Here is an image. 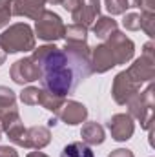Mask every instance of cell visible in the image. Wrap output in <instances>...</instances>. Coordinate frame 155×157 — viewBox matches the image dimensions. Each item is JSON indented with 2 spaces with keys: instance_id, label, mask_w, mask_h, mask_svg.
I'll use <instances>...</instances> for the list:
<instances>
[{
  "instance_id": "d6a6232c",
  "label": "cell",
  "mask_w": 155,
  "mask_h": 157,
  "mask_svg": "<svg viewBox=\"0 0 155 157\" xmlns=\"http://www.w3.org/2000/svg\"><path fill=\"white\" fill-rule=\"evenodd\" d=\"M128 2V7L131 9V7H141V2L142 0H126Z\"/></svg>"
},
{
  "instance_id": "52a82bcc",
  "label": "cell",
  "mask_w": 155,
  "mask_h": 157,
  "mask_svg": "<svg viewBox=\"0 0 155 157\" xmlns=\"http://www.w3.org/2000/svg\"><path fill=\"white\" fill-rule=\"evenodd\" d=\"M106 42V46L110 48V51H112V55H113V59H115V64H126L128 60H131L133 59V53H135V44H133V40L128 39L122 31H113L108 39L104 40Z\"/></svg>"
},
{
  "instance_id": "ba28073f",
  "label": "cell",
  "mask_w": 155,
  "mask_h": 157,
  "mask_svg": "<svg viewBox=\"0 0 155 157\" xmlns=\"http://www.w3.org/2000/svg\"><path fill=\"white\" fill-rule=\"evenodd\" d=\"M139 91H141V86L135 84L130 78V75L126 73V70L115 75L113 86H112V97H113V101H115L117 104H120V106L128 104Z\"/></svg>"
},
{
  "instance_id": "e0dca14e",
  "label": "cell",
  "mask_w": 155,
  "mask_h": 157,
  "mask_svg": "<svg viewBox=\"0 0 155 157\" xmlns=\"http://www.w3.org/2000/svg\"><path fill=\"white\" fill-rule=\"evenodd\" d=\"M117 28H119V24H117V20H113L112 17H99L93 22V26H91L93 35L100 40H106L113 31H117Z\"/></svg>"
},
{
  "instance_id": "ac0fdd59",
  "label": "cell",
  "mask_w": 155,
  "mask_h": 157,
  "mask_svg": "<svg viewBox=\"0 0 155 157\" xmlns=\"http://www.w3.org/2000/svg\"><path fill=\"white\" fill-rule=\"evenodd\" d=\"M64 102H66V99H64V97H59V95H53V93H49V91H46V90H40L39 104L42 106V108H46L47 112L57 113V112H59V108H60Z\"/></svg>"
},
{
  "instance_id": "2e32d148",
  "label": "cell",
  "mask_w": 155,
  "mask_h": 157,
  "mask_svg": "<svg viewBox=\"0 0 155 157\" xmlns=\"http://www.w3.org/2000/svg\"><path fill=\"white\" fill-rule=\"evenodd\" d=\"M80 137H82V143H86L88 146H97V144H102L106 135H104V128L99 124V122H86L80 130Z\"/></svg>"
},
{
  "instance_id": "f546056e",
  "label": "cell",
  "mask_w": 155,
  "mask_h": 157,
  "mask_svg": "<svg viewBox=\"0 0 155 157\" xmlns=\"http://www.w3.org/2000/svg\"><path fill=\"white\" fill-rule=\"evenodd\" d=\"M82 0H62V7L66 9V11H70V13H73L75 9H77V6L80 4Z\"/></svg>"
},
{
  "instance_id": "6da1fadb",
  "label": "cell",
  "mask_w": 155,
  "mask_h": 157,
  "mask_svg": "<svg viewBox=\"0 0 155 157\" xmlns=\"http://www.w3.org/2000/svg\"><path fill=\"white\" fill-rule=\"evenodd\" d=\"M31 59L40 70L42 90L59 97H66L77 88L73 71L68 64V57L62 51V48H57L53 44L35 48Z\"/></svg>"
},
{
  "instance_id": "4dcf8cb0",
  "label": "cell",
  "mask_w": 155,
  "mask_h": 157,
  "mask_svg": "<svg viewBox=\"0 0 155 157\" xmlns=\"http://www.w3.org/2000/svg\"><path fill=\"white\" fill-rule=\"evenodd\" d=\"M0 157H18V152L11 146H0Z\"/></svg>"
},
{
  "instance_id": "1f68e13d",
  "label": "cell",
  "mask_w": 155,
  "mask_h": 157,
  "mask_svg": "<svg viewBox=\"0 0 155 157\" xmlns=\"http://www.w3.org/2000/svg\"><path fill=\"white\" fill-rule=\"evenodd\" d=\"M28 157H49L47 154H44V152H40V150H35V152H29Z\"/></svg>"
},
{
  "instance_id": "ffe728a7",
  "label": "cell",
  "mask_w": 155,
  "mask_h": 157,
  "mask_svg": "<svg viewBox=\"0 0 155 157\" xmlns=\"http://www.w3.org/2000/svg\"><path fill=\"white\" fill-rule=\"evenodd\" d=\"M26 130H28V128H24L22 119H20V121L13 122V124L6 130V133H7V139H9L13 144L26 148Z\"/></svg>"
},
{
  "instance_id": "7c38bea8",
  "label": "cell",
  "mask_w": 155,
  "mask_h": 157,
  "mask_svg": "<svg viewBox=\"0 0 155 157\" xmlns=\"http://www.w3.org/2000/svg\"><path fill=\"white\" fill-rule=\"evenodd\" d=\"M55 115L62 122H66L70 126H75V124H82L88 119V108L78 101H66Z\"/></svg>"
},
{
  "instance_id": "4fadbf2b",
  "label": "cell",
  "mask_w": 155,
  "mask_h": 157,
  "mask_svg": "<svg viewBox=\"0 0 155 157\" xmlns=\"http://www.w3.org/2000/svg\"><path fill=\"white\" fill-rule=\"evenodd\" d=\"M113 66H117L115 59H113L110 48L106 46V42H102L91 49V73H106Z\"/></svg>"
},
{
  "instance_id": "e575fe53",
  "label": "cell",
  "mask_w": 155,
  "mask_h": 157,
  "mask_svg": "<svg viewBox=\"0 0 155 157\" xmlns=\"http://www.w3.org/2000/svg\"><path fill=\"white\" fill-rule=\"evenodd\" d=\"M55 124H57V117H51L47 121V126H55Z\"/></svg>"
},
{
  "instance_id": "44dd1931",
  "label": "cell",
  "mask_w": 155,
  "mask_h": 157,
  "mask_svg": "<svg viewBox=\"0 0 155 157\" xmlns=\"http://www.w3.org/2000/svg\"><path fill=\"white\" fill-rule=\"evenodd\" d=\"M17 121H20V113H18L17 104H13V106H2L0 108V126H2V132H6Z\"/></svg>"
},
{
  "instance_id": "5b68a950",
  "label": "cell",
  "mask_w": 155,
  "mask_h": 157,
  "mask_svg": "<svg viewBox=\"0 0 155 157\" xmlns=\"http://www.w3.org/2000/svg\"><path fill=\"white\" fill-rule=\"evenodd\" d=\"M126 73L135 84H144V82H152L155 78V46L153 40L146 42L142 46V55L139 59H135V62L126 70Z\"/></svg>"
},
{
  "instance_id": "9a60e30c",
  "label": "cell",
  "mask_w": 155,
  "mask_h": 157,
  "mask_svg": "<svg viewBox=\"0 0 155 157\" xmlns=\"http://www.w3.org/2000/svg\"><path fill=\"white\" fill-rule=\"evenodd\" d=\"M51 143V132L47 126H31L26 130V148L42 150Z\"/></svg>"
},
{
  "instance_id": "603a6c76",
  "label": "cell",
  "mask_w": 155,
  "mask_h": 157,
  "mask_svg": "<svg viewBox=\"0 0 155 157\" xmlns=\"http://www.w3.org/2000/svg\"><path fill=\"white\" fill-rule=\"evenodd\" d=\"M39 93H40L39 88H35V86H28V88L22 90V93H20V101H22L24 104H28V106H35V104H39Z\"/></svg>"
},
{
  "instance_id": "5bb4252c",
  "label": "cell",
  "mask_w": 155,
  "mask_h": 157,
  "mask_svg": "<svg viewBox=\"0 0 155 157\" xmlns=\"http://www.w3.org/2000/svg\"><path fill=\"white\" fill-rule=\"evenodd\" d=\"M9 4H11V15L37 20L44 11L46 0H9Z\"/></svg>"
},
{
  "instance_id": "f1b7e54d",
  "label": "cell",
  "mask_w": 155,
  "mask_h": 157,
  "mask_svg": "<svg viewBox=\"0 0 155 157\" xmlns=\"http://www.w3.org/2000/svg\"><path fill=\"white\" fill-rule=\"evenodd\" d=\"M108 157H135V155H133V152L128 150V148H117V150H113Z\"/></svg>"
},
{
  "instance_id": "8d00e7d4",
  "label": "cell",
  "mask_w": 155,
  "mask_h": 157,
  "mask_svg": "<svg viewBox=\"0 0 155 157\" xmlns=\"http://www.w3.org/2000/svg\"><path fill=\"white\" fill-rule=\"evenodd\" d=\"M0 139H2V126H0Z\"/></svg>"
},
{
  "instance_id": "277c9868",
  "label": "cell",
  "mask_w": 155,
  "mask_h": 157,
  "mask_svg": "<svg viewBox=\"0 0 155 157\" xmlns=\"http://www.w3.org/2000/svg\"><path fill=\"white\" fill-rule=\"evenodd\" d=\"M153 84L150 82L144 91H139L130 102H128V113L131 119H137L142 128L150 130L153 128Z\"/></svg>"
},
{
  "instance_id": "7a4b0ae2",
  "label": "cell",
  "mask_w": 155,
  "mask_h": 157,
  "mask_svg": "<svg viewBox=\"0 0 155 157\" xmlns=\"http://www.w3.org/2000/svg\"><path fill=\"white\" fill-rule=\"evenodd\" d=\"M0 46L6 53H20L35 49V33L31 26L26 22H18L9 26L4 33H0Z\"/></svg>"
},
{
  "instance_id": "3957f363",
  "label": "cell",
  "mask_w": 155,
  "mask_h": 157,
  "mask_svg": "<svg viewBox=\"0 0 155 157\" xmlns=\"http://www.w3.org/2000/svg\"><path fill=\"white\" fill-rule=\"evenodd\" d=\"M62 51L68 57V64L73 71L75 86L91 75V48L86 42H66Z\"/></svg>"
},
{
  "instance_id": "9c48e42d",
  "label": "cell",
  "mask_w": 155,
  "mask_h": 157,
  "mask_svg": "<svg viewBox=\"0 0 155 157\" xmlns=\"http://www.w3.org/2000/svg\"><path fill=\"white\" fill-rule=\"evenodd\" d=\"M9 77L13 78L15 84H29V82L40 80V70L31 57H24L13 62L9 70Z\"/></svg>"
},
{
  "instance_id": "8992f818",
  "label": "cell",
  "mask_w": 155,
  "mask_h": 157,
  "mask_svg": "<svg viewBox=\"0 0 155 157\" xmlns=\"http://www.w3.org/2000/svg\"><path fill=\"white\" fill-rule=\"evenodd\" d=\"M64 29H66V26H64L62 18L57 13L47 11V9H44L42 15L35 20V33L39 39L46 40V42H55V40L62 39Z\"/></svg>"
},
{
  "instance_id": "d590c367",
  "label": "cell",
  "mask_w": 155,
  "mask_h": 157,
  "mask_svg": "<svg viewBox=\"0 0 155 157\" xmlns=\"http://www.w3.org/2000/svg\"><path fill=\"white\" fill-rule=\"evenodd\" d=\"M46 2H49V4H53V6H59V4H62V0H46Z\"/></svg>"
},
{
  "instance_id": "cb8c5ba5",
  "label": "cell",
  "mask_w": 155,
  "mask_h": 157,
  "mask_svg": "<svg viewBox=\"0 0 155 157\" xmlns=\"http://www.w3.org/2000/svg\"><path fill=\"white\" fill-rule=\"evenodd\" d=\"M153 26H155V13H141V29L153 39Z\"/></svg>"
},
{
  "instance_id": "8fae6325",
  "label": "cell",
  "mask_w": 155,
  "mask_h": 157,
  "mask_svg": "<svg viewBox=\"0 0 155 157\" xmlns=\"http://www.w3.org/2000/svg\"><path fill=\"white\" fill-rule=\"evenodd\" d=\"M108 130L115 141L122 143V141L131 139V135L135 132V122L130 113H115L108 122Z\"/></svg>"
},
{
  "instance_id": "4316f807",
  "label": "cell",
  "mask_w": 155,
  "mask_h": 157,
  "mask_svg": "<svg viewBox=\"0 0 155 157\" xmlns=\"http://www.w3.org/2000/svg\"><path fill=\"white\" fill-rule=\"evenodd\" d=\"M17 102V95L13 90H9L7 86H0V108L2 106H13Z\"/></svg>"
},
{
  "instance_id": "30bf717a",
  "label": "cell",
  "mask_w": 155,
  "mask_h": 157,
  "mask_svg": "<svg viewBox=\"0 0 155 157\" xmlns=\"http://www.w3.org/2000/svg\"><path fill=\"white\" fill-rule=\"evenodd\" d=\"M99 17H100V0H82L77 6V9L71 13L73 24H80L84 28H91Z\"/></svg>"
},
{
  "instance_id": "83f0119b",
  "label": "cell",
  "mask_w": 155,
  "mask_h": 157,
  "mask_svg": "<svg viewBox=\"0 0 155 157\" xmlns=\"http://www.w3.org/2000/svg\"><path fill=\"white\" fill-rule=\"evenodd\" d=\"M11 18V4L9 0H0V29L9 24Z\"/></svg>"
},
{
  "instance_id": "d6986e66",
  "label": "cell",
  "mask_w": 155,
  "mask_h": 157,
  "mask_svg": "<svg viewBox=\"0 0 155 157\" xmlns=\"http://www.w3.org/2000/svg\"><path fill=\"white\" fill-rule=\"evenodd\" d=\"M60 157H95V154L86 143L75 141V143H70L68 146H64Z\"/></svg>"
},
{
  "instance_id": "7402d4cb",
  "label": "cell",
  "mask_w": 155,
  "mask_h": 157,
  "mask_svg": "<svg viewBox=\"0 0 155 157\" xmlns=\"http://www.w3.org/2000/svg\"><path fill=\"white\" fill-rule=\"evenodd\" d=\"M62 39H66V42H86L88 28H84L80 24H70V26H66Z\"/></svg>"
},
{
  "instance_id": "d4e9b609",
  "label": "cell",
  "mask_w": 155,
  "mask_h": 157,
  "mask_svg": "<svg viewBox=\"0 0 155 157\" xmlns=\"http://www.w3.org/2000/svg\"><path fill=\"white\" fill-rule=\"evenodd\" d=\"M104 6L110 11V15H124L126 9H130L126 0H104Z\"/></svg>"
},
{
  "instance_id": "836d02e7",
  "label": "cell",
  "mask_w": 155,
  "mask_h": 157,
  "mask_svg": "<svg viewBox=\"0 0 155 157\" xmlns=\"http://www.w3.org/2000/svg\"><path fill=\"white\" fill-rule=\"evenodd\" d=\"M6 57H7V53H6V51L2 49V46H0V66L6 62Z\"/></svg>"
},
{
  "instance_id": "484cf974",
  "label": "cell",
  "mask_w": 155,
  "mask_h": 157,
  "mask_svg": "<svg viewBox=\"0 0 155 157\" xmlns=\"http://www.w3.org/2000/svg\"><path fill=\"white\" fill-rule=\"evenodd\" d=\"M122 26L128 31H139L141 29V15L139 13H126L122 18Z\"/></svg>"
}]
</instances>
